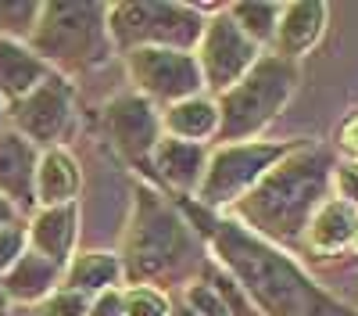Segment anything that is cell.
<instances>
[{
  "mask_svg": "<svg viewBox=\"0 0 358 316\" xmlns=\"http://www.w3.org/2000/svg\"><path fill=\"white\" fill-rule=\"evenodd\" d=\"M179 205H183L190 226H197L201 234H208L215 241V252L222 259V266L229 270V277L241 280L244 291L268 316H351L341 302H334L326 291H319L287 255L268 248L258 234L244 230L241 223H226V219L208 216L204 209L190 205L187 198Z\"/></svg>",
  "mask_w": 358,
  "mask_h": 316,
  "instance_id": "6da1fadb",
  "label": "cell"
},
{
  "mask_svg": "<svg viewBox=\"0 0 358 316\" xmlns=\"http://www.w3.org/2000/svg\"><path fill=\"white\" fill-rule=\"evenodd\" d=\"M330 180L334 165L322 151L294 148L236 201V216L273 241H297L326 201Z\"/></svg>",
  "mask_w": 358,
  "mask_h": 316,
  "instance_id": "7a4b0ae2",
  "label": "cell"
},
{
  "mask_svg": "<svg viewBox=\"0 0 358 316\" xmlns=\"http://www.w3.org/2000/svg\"><path fill=\"white\" fill-rule=\"evenodd\" d=\"M33 50L43 65L62 72H86L108 62L111 36H108V4L94 0H54L43 4L40 22L29 36Z\"/></svg>",
  "mask_w": 358,
  "mask_h": 316,
  "instance_id": "3957f363",
  "label": "cell"
},
{
  "mask_svg": "<svg viewBox=\"0 0 358 316\" xmlns=\"http://www.w3.org/2000/svg\"><path fill=\"white\" fill-rule=\"evenodd\" d=\"M187 226L190 223L179 219L176 209H169L155 191L147 187L136 191V209L126 234V263H122V273L133 280V287H151L183 270V263L194 255V238Z\"/></svg>",
  "mask_w": 358,
  "mask_h": 316,
  "instance_id": "277c9868",
  "label": "cell"
},
{
  "mask_svg": "<svg viewBox=\"0 0 358 316\" xmlns=\"http://www.w3.org/2000/svg\"><path fill=\"white\" fill-rule=\"evenodd\" d=\"M297 83V69L287 57H258L251 72L229 86L219 101V140L222 144H241L251 133H258L265 123H273L280 108L290 101Z\"/></svg>",
  "mask_w": 358,
  "mask_h": 316,
  "instance_id": "5b68a950",
  "label": "cell"
},
{
  "mask_svg": "<svg viewBox=\"0 0 358 316\" xmlns=\"http://www.w3.org/2000/svg\"><path fill=\"white\" fill-rule=\"evenodd\" d=\"M108 36L115 50L140 47H169L187 50L201 43L204 18L190 4H169V0H147V4H108Z\"/></svg>",
  "mask_w": 358,
  "mask_h": 316,
  "instance_id": "8992f818",
  "label": "cell"
},
{
  "mask_svg": "<svg viewBox=\"0 0 358 316\" xmlns=\"http://www.w3.org/2000/svg\"><path fill=\"white\" fill-rule=\"evenodd\" d=\"M290 151H294L290 144H226V148H219L208 158L197 198L204 201V209L241 201L265 172L280 158H287Z\"/></svg>",
  "mask_w": 358,
  "mask_h": 316,
  "instance_id": "52a82bcc",
  "label": "cell"
},
{
  "mask_svg": "<svg viewBox=\"0 0 358 316\" xmlns=\"http://www.w3.org/2000/svg\"><path fill=\"white\" fill-rule=\"evenodd\" d=\"M126 69L133 83L140 86V97L147 101H165L169 108L179 101L197 97L204 86L197 57L187 50H169V47H140L126 54Z\"/></svg>",
  "mask_w": 358,
  "mask_h": 316,
  "instance_id": "ba28073f",
  "label": "cell"
},
{
  "mask_svg": "<svg viewBox=\"0 0 358 316\" xmlns=\"http://www.w3.org/2000/svg\"><path fill=\"white\" fill-rule=\"evenodd\" d=\"M255 62H258V43H251L229 15H215L212 22H204L201 57H197L204 86L226 94L229 86H236L251 72Z\"/></svg>",
  "mask_w": 358,
  "mask_h": 316,
  "instance_id": "9c48e42d",
  "label": "cell"
},
{
  "mask_svg": "<svg viewBox=\"0 0 358 316\" xmlns=\"http://www.w3.org/2000/svg\"><path fill=\"white\" fill-rule=\"evenodd\" d=\"M11 119L29 144L57 148V140L72 126V90H69L65 76L50 72L33 94H25L18 104H11Z\"/></svg>",
  "mask_w": 358,
  "mask_h": 316,
  "instance_id": "30bf717a",
  "label": "cell"
},
{
  "mask_svg": "<svg viewBox=\"0 0 358 316\" xmlns=\"http://www.w3.org/2000/svg\"><path fill=\"white\" fill-rule=\"evenodd\" d=\"M104 126L111 140L118 144V151L133 165L147 169L155 148L162 144V119H158L155 104L140 94H122L104 108Z\"/></svg>",
  "mask_w": 358,
  "mask_h": 316,
  "instance_id": "8fae6325",
  "label": "cell"
},
{
  "mask_svg": "<svg viewBox=\"0 0 358 316\" xmlns=\"http://www.w3.org/2000/svg\"><path fill=\"white\" fill-rule=\"evenodd\" d=\"M36 162H40L36 144H29L18 130L0 133V194L18 212L36 205Z\"/></svg>",
  "mask_w": 358,
  "mask_h": 316,
  "instance_id": "7c38bea8",
  "label": "cell"
},
{
  "mask_svg": "<svg viewBox=\"0 0 358 316\" xmlns=\"http://www.w3.org/2000/svg\"><path fill=\"white\" fill-rule=\"evenodd\" d=\"M76 234H79V205H57L36 212V219L29 223V241L33 252L50 259L54 266H69L76 252Z\"/></svg>",
  "mask_w": 358,
  "mask_h": 316,
  "instance_id": "4fadbf2b",
  "label": "cell"
},
{
  "mask_svg": "<svg viewBox=\"0 0 358 316\" xmlns=\"http://www.w3.org/2000/svg\"><path fill=\"white\" fill-rule=\"evenodd\" d=\"M83 187V169L72 151L65 148H47L36 162V205L57 209V205H76Z\"/></svg>",
  "mask_w": 358,
  "mask_h": 316,
  "instance_id": "5bb4252c",
  "label": "cell"
},
{
  "mask_svg": "<svg viewBox=\"0 0 358 316\" xmlns=\"http://www.w3.org/2000/svg\"><path fill=\"white\" fill-rule=\"evenodd\" d=\"M155 169L165 184H172L176 191H197L208 169V155L201 144L190 140H176V137H162V144L155 148Z\"/></svg>",
  "mask_w": 358,
  "mask_h": 316,
  "instance_id": "9a60e30c",
  "label": "cell"
},
{
  "mask_svg": "<svg viewBox=\"0 0 358 316\" xmlns=\"http://www.w3.org/2000/svg\"><path fill=\"white\" fill-rule=\"evenodd\" d=\"M47 76H50L47 65L25 43L0 36V97L18 104L25 94H33Z\"/></svg>",
  "mask_w": 358,
  "mask_h": 316,
  "instance_id": "2e32d148",
  "label": "cell"
},
{
  "mask_svg": "<svg viewBox=\"0 0 358 316\" xmlns=\"http://www.w3.org/2000/svg\"><path fill=\"white\" fill-rule=\"evenodd\" d=\"M57 280H62V266H54L50 259H43L40 252H29L4 273V295L8 302H43L47 295H54Z\"/></svg>",
  "mask_w": 358,
  "mask_h": 316,
  "instance_id": "e0dca14e",
  "label": "cell"
},
{
  "mask_svg": "<svg viewBox=\"0 0 358 316\" xmlns=\"http://www.w3.org/2000/svg\"><path fill=\"white\" fill-rule=\"evenodd\" d=\"M326 25V4H283L280 25H276V57H287L294 62L297 54H305Z\"/></svg>",
  "mask_w": 358,
  "mask_h": 316,
  "instance_id": "ac0fdd59",
  "label": "cell"
},
{
  "mask_svg": "<svg viewBox=\"0 0 358 316\" xmlns=\"http://www.w3.org/2000/svg\"><path fill=\"white\" fill-rule=\"evenodd\" d=\"M355 230H358V209L348 205V201H341V198H334V201H322L319 205V212L312 216V223L305 230V238H308L312 252L334 255V252L351 245Z\"/></svg>",
  "mask_w": 358,
  "mask_h": 316,
  "instance_id": "d6986e66",
  "label": "cell"
},
{
  "mask_svg": "<svg viewBox=\"0 0 358 316\" xmlns=\"http://www.w3.org/2000/svg\"><path fill=\"white\" fill-rule=\"evenodd\" d=\"M118 280H122V259L111 252H83V255H72V263L65 266V287H72V291L86 298L111 291Z\"/></svg>",
  "mask_w": 358,
  "mask_h": 316,
  "instance_id": "ffe728a7",
  "label": "cell"
},
{
  "mask_svg": "<svg viewBox=\"0 0 358 316\" xmlns=\"http://www.w3.org/2000/svg\"><path fill=\"white\" fill-rule=\"evenodd\" d=\"M162 126L176 137V140H204L219 133V104L215 101H204V97H190V101H179L172 108H165V119Z\"/></svg>",
  "mask_w": 358,
  "mask_h": 316,
  "instance_id": "44dd1931",
  "label": "cell"
},
{
  "mask_svg": "<svg viewBox=\"0 0 358 316\" xmlns=\"http://www.w3.org/2000/svg\"><path fill=\"white\" fill-rule=\"evenodd\" d=\"M226 15L241 25V33H244L251 43H265V40L276 36L283 4H258V0H244V4H233Z\"/></svg>",
  "mask_w": 358,
  "mask_h": 316,
  "instance_id": "7402d4cb",
  "label": "cell"
},
{
  "mask_svg": "<svg viewBox=\"0 0 358 316\" xmlns=\"http://www.w3.org/2000/svg\"><path fill=\"white\" fill-rule=\"evenodd\" d=\"M40 0H0V36L4 40H29L40 22Z\"/></svg>",
  "mask_w": 358,
  "mask_h": 316,
  "instance_id": "603a6c76",
  "label": "cell"
},
{
  "mask_svg": "<svg viewBox=\"0 0 358 316\" xmlns=\"http://www.w3.org/2000/svg\"><path fill=\"white\" fill-rule=\"evenodd\" d=\"M172 316H233V312H229V305L222 302V295L212 284L197 280L183 291V298L172 305Z\"/></svg>",
  "mask_w": 358,
  "mask_h": 316,
  "instance_id": "cb8c5ba5",
  "label": "cell"
},
{
  "mask_svg": "<svg viewBox=\"0 0 358 316\" xmlns=\"http://www.w3.org/2000/svg\"><path fill=\"white\" fill-rule=\"evenodd\" d=\"M122 312L126 316H172V302L158 287H129L122 295Z\"/></svg>",
  "mask_w": 358,
  "mask_h": 316,
  "instance_id": "d4e9b609",
  "label": "cell"
},
{
  "mask_svg": "<svg viewBox=\"0 0 358 316\" xmlns=\"http://www.w3.org/2000/svg\"><path fill=\"white\" fill-rule=\"evenodd\" d=\"M90 312V298L72 291V287H62V291H54L40 302L36 316H86Z\"/></svg>",
  "mask_w": 358,
  "mask_h": 316,
  "instance_id": "484cf974",
  "label": "cell"
},
{
  "mask_svg": "<svg viewBox=\"0 0 358 316\" xmlns=\"http://www.w3.org/2000/svg\"><path fill=\"white\" fill-rule=\"evenodd\" d=\"M25 245H29V230L22 223L0 226V277H4L18 263V259L25 255Z\"/></svg>",
  "mask_w": 358,
  "mask_h": 316,
  "instance_id": "4316f807",
  "label": "cell"
},
{
  "mask_svg": "<svg viewBox=\"0 0 358 316\" xmlns=\"http://www.w3.org/2000/svg\"><path fill=\"white\" fill-rule=\"evenodd\" d=\"M334 184L341 191V201H348V205L358 209V162H344L334 169Z\"/></svg>",
  "mask_w": 358,
  "mask_h": 316,
  "instance_id": "83f0119b",
  "label": "cell"
},
{
  "mask_svg": "<svg viewBox=\"0 0 358 316\" xmlns=\"http://www.w3.org/2000/svg\"><path fill=\"white\" fill-rule=\"evenodd\" d=\"M86 316H126L122 312V291L118 287H111V291L90 298V312Z\"/></svg>",
  "mask_w": 358,
  "mask_h": 316,
  "instance_id": "f1b7e54d",
  "label": "cell"
},
{
  "mask_svg": "<svg viewBox=\"0 0 358 316\" xmlns=\"http://www.w3.org/2000/svg\"><path fill=\"white\" fill-rule=\"evenodd\" d=\"M337 144H341V151H348V155L358 162V111L344 119V126H341V133H337Z\"/></svg>",
  "mask_w": 358,
  "mask_h": 316,
  "instance_id": "f546056e",
  "label": "cell"
},
{
  "mask_svg": "<svg viewBox=\"0 0 358 316\" xmlns=\"http://www.w3.org/2000/svg\"><path fill=\"white\" fill-rule=\"evenodd\" d=\"M11 223H18V209L11 205L4 194H0V226H11Z\"/></svg>",
  "mask_w": 358,
  "mask_h": 316,
  "instance_id": "4dcf8cb0",
  "label": "cell"
},
{
  "mask_svg": "<svg viewBox=\"0 0 358 316\" xmlns=\"http://www.w3.org/2000/svg\"><path fill=\"white\" fill-rule=\"evenodd\" d=\"M4 119H8V101L0 97V133H4Z\"/></svg>",
  "mask_w": 358,
  "mask_h": 316,
  "instance_id": "1f68e13d",
  "label": "cell"
},
{
  "mask_svg": "<svg viewBox=\"0 0 358 316\" xmlns=\"http://www.w3.org/2000/svg\"><path fill=\"white\" fill-rule=\"evenodd\" d=\"M4 309H8V295H4V284H0V316H4Z\"/></svg>",
  "mask_w": 358,
  "mask_h": 316,
  "instance_id": "d6a6232c",
  "label": "cell"
},
{
  "mask_svg": "<svg viewBox=\"0 0 358 316\" xmlns=\"http://www.w3.org/2000/svg\"><path fill=\"white\" fill-rule=\"evenodd\" d=\"M351 248H355V252H358V230H355V238H351Z\"/></svg>",
  "mask_w": 358,
  "mask_h": 316,
  "instance_id": "836d02e7",
  "label": "cell"
}]
</instances>
